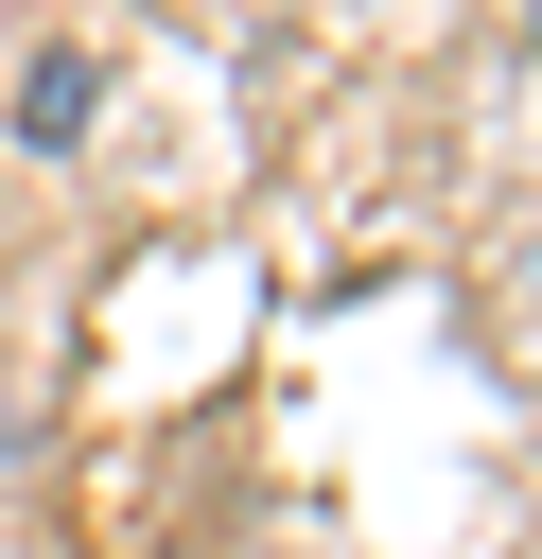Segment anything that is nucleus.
<instances>
[{"label": "nucleus", "instance_id": "1", "mask_svg": "<svg viewBox=\"0 0 542 559\" xmlns=\"http://www.w3.org/2000/svg\"><path fill=\"white\" fill-rule=\"evenodd\" d=\"M87 105H105L87 52H35V70H17V122H35V140H87Z\"/></svg>", "mask_w": 542, "mask_h": 559}]
</instances>
